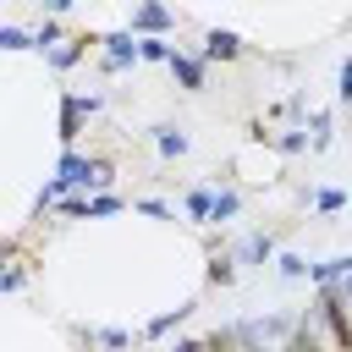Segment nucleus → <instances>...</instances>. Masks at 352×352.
<instances>
[{
	"label": "nucleus",
	"mask_w": 352,
	"mask_h": 352,
	"mask_svg": "<svg viewBox=\"0 0 352 352\" xmlns=\"http://www.w3.org/2000/svg\"><path fill=\"white\" fill-rule=\"evenodd\" d=\"M126 33L132 38H170L176 33V11H165V6H132Z\"/></svg>",
	"instance_id": "obj_3"
},
{
	"label": "nucleus",
	"mask_w": 352,
	"mask_h": 352,
	"mask_svg": "<svg viewBox=\"0 0 352 352\" xmlns=\"http://www.w3.org/2000/svg\"><path fill=\"white\" fill-rule=\"evenodd\" d=\"M231 253H236V264H275V258H280V248H275L270 231H248Z\"/></svg>",
	"instance_id": "obj_7"
},
{
	"label": "nucleus",
	"mask_w": 352,
	"mask_h": 352,
	"mask_svg": "<svg viewBox=\"0 0 352 352\" xmlns=\"http://www.w3.org/2000/svg\"><path fill=\"white\" fill-rule=\"evenodd\" d=\"M270 143H275L280 154H308V148H314V143H308V121H302V126H286V132H275Z\"/></svg>",
	"instance_id": "obj_18"
},
{
	"label": "nucleus",
	"mask_w": 352,
	"mask_h": 352,
	"mask_svg": "<svg viewBox=\"0 0 352 352\" xmlns=\"http://www.w3.org/2000/svg\"><path fill=\"white\" fill-rule=\"evenodd\" d=\"M341 297H346V308H352V280H341Z\"/></svg>",
	"instance_id": "obj_25"
},
{
	"label": "nucleus",
	"mask_w": 352,
	"mask_h": 352,
	"mask_svg": "<svg viewBox=\"0 0 352 352\" xmlns=\"http://www.w3.org/2000/svg\"><path fill=\"white\" fill-rule=\"evenodd\" d=\"M314 286H341V280H352V253H336V258H324V264H314V275H308Z\"/></svg>",
	"instance_id": "obj_14"
},
{
	"label": "nucleus",
	"mask_w": 352,
	"mask_h": 352,
	"mask_svg": "<svg viewBox=\"0 0 352 352\" xmlns=\"http://www.w3.org/2000/svg\"><path fill=\"white\" fill-rule=\"evenodd\" d=\"M99 50H104V72H110V77H121V72H132V66L143 60V44H138L126 28H116V33H99Z\"/></svg>",
	"instance_id": "obj_2"
},
{
	"label": "nucleus",
	"mask_w": 352,
	"mask_h": 352,
	"mask_svg": "<svg viewBox=\"0 0 352 352\" xmlns=\"http://www.w3.org/2000/svg\"><path fill=\"white\" fill-rule=\"evenodd\" d=\"M346 214H352V209H346Z\"/></svg>",
	"instance_id": "obj_26"
},
{
	"label": "nucleus",
	"mask_w": 352,
	"mask_h": 352,
	"mask_svg": "<svg viewBox=\"0 0 352 352\" xmlns=\"http://www.w3.org/2000/svg\"><path fill=\"white\" fill-rule=\"evenodd\" d=\"M22 286H28V270H22V264H6V275H0V292H6V297H16Z\"/></svg>",
	"instance_id": "obj_23"
},
{
	"label": "nucleus",
	"mask_w": 352,
	"mask_h": 352,
	"mask_svg": "<svg viewBox=\"0 0 352 352\" xmlns=\"http://www.w3.org/2000/svg\"><path fill=\"white\" fill-rule=\"evenodd\" d=\"M0 50H11V55L16 50H38V33H22L16 22H0Z\"/></svg>",
	"instance_id": "obj_19"
},
{
	"label": "nucleus",
	"mask_w": 352,
	"mask_h": 352,
	"mask_svg": "<svg viewBox=\"0 0 352 352\" xmlns=\"http://www.w3.org/2000/svg\"><path fill=\"white\" fill-rule=\"evenodd\" d=\"M236 214H242V192H236V187H220V192H214V214H209V226H231Z\"/></svg>",
	"instance_id": "obj_16"
},
{
	"label": "nucleus",
	"mask_w": 352,
	"mask_h": 352,
	"mask_svg": "<svg viewBox=\"0 0 352 352\" xmlns=\"http://www.w3.org/2000/svg\"><path fill=\"white\" fill-rule=\"evenodd\" d=\"M121 209H126L121 192H94L88 198V220H104V214H121Z\"/></svg>",
	"instance_id": "obj_21"
},
{
	"label": "nucleus",
	"mask_w": 352,
	"mask_h": 352,
	"mask_svg": "<svg viewBox=\"0 0 352 352\" xmlns=\"http://www.w3.org/2000/svg\"><path fill=\"white\" fill-rule=\"evenodd\" d=\"M55 182H66V192H104V187L116 182V165H110V160H94V154L66 148V154L55 160Z\"/></svg>",
	"instance_id": "obj_1"
},
{
	"label": "nucleus",
	"mask_w": 352,
	"mask_h": 352,
	"mask_svg": "<svg viewBox=\"0 0 352 352\" xmlns=\"http://www.w3.org/2000/svg\"><path fill=\"white\" fill-rule=\"evenodd\" d=\"M88 44H99V38H66V44H55V50H44V60H50L55 72H72V66L88 55Z\"/></svg>",
	"instance_id": "obj_11"
},
{
	"label": "nucleus",
	"mask_w": 352,
	"mask_h": 352,
	"mask_svg": "<svg viewBox=\"0 0 352 352\" xmlns=\"http://www.w3.org/2000/svg\"><path fill=\"white\" fill-rule=\"evenodd\" d=\"M308 204H314L319 214H346V209H352V192H341V187H314Z\"/></svg>",
	"instance_id": "obj_15"
},
{
	"label": "nucleus",
	"mask_w": 352,
	"mask_h": 352,
	"mask_svg": "<svg viewBox=\"0 0 352 352\" xmlns=\"http://www.w3.org/2000/svg\"><path fill=\"white\" fill-rule=\"evenodd\" d=\"M275 275H280V280H302V275H314V264H308L302 253H292V248H286V253L275 258Z\"/></svg>",
	"instance_id": "obj_20"
},
{
	"label": "nucleus",
	"mask_w": 352,
	"mask_h": 352,
	"mask_svg": "<svg viewBox=\"0 0 352 352\" xmlns=\"http://www.w3.org/2000/svg\"><path fill=\"white\" fill-rule=\"evenodd\" d=\"M132 209H138V214H148V220H176V209H170V204H160V198H132Z\"/></svg>",
	"instance_id": "obj_22"
},
{
	"label": "nucleus",
	"mask_w": 352,
	"mask_h": 352,
	"mask_svg": "<svg viewBox=\"0 0 352 352\" xmlns=\"http://www.w3.org/2000/svg\"><path fill=\"white\" fill-rule=\"evenodd\" d=\"M198 55L214 66V60H242V38L231 33V28H204V44H198Z\"/></svg>",
	"instance_id": "obj_6"
},
{
	"label": "nucleus",
	"mask_w": 352,
	"mask_h": 352,
	"mask_svg": "<svg viewBox=\"0 0 352 352\" xmlns=\"http://www.w3.org/2000/svg\"><path fill=\"white\" fill-rule=\"evenodd\" d=\"M308 126H314V132H308L314 154H324V148H330V138H336V132H330V126H336V116H330V110H314V116H308Z\"/></svg>",
	"instance_id": "obj_17"
},
{
	"label": "nucleus",
	"mask_w": 352,
	"mask_h": 352,
	"mask_svg": "<svg viewBox=\"0 0 352 352\" xmlns=\"http://www.w3.org/2000/svg\"><path fill=\"white\" fill-rule=\"evenodd\" d=\"M88 346H104V352H126L132 346V330H116V324H82L77 330Z\"/></svg>",
	"instance_id": "obj_10"
},
{
	"label": "nucleus",
	"mask_w": 352,
	"mask_h": 352,
	"mask_svg": "<svg viewBox=\"0 0 352 352\" xmlns=\"http://www.w3.org/2000/svg\"><path fill=\"white\" fill-rule=\"evenodd\" d=\"M204 280H209V286H231V280H236V253H231V248H209Z\"/></svg>",
	"instance_id": "obj_13"
},
{
	"label": "nucleus",
	"mask_w": 352,
	"mask_h": 352,
	"mask_svg": "<svg viewBox=\"0 0 352 352\" xmlns=\"http://www.w3.org/2000/svg\"><path fill=\"white\" fill-rule=\"evenodd\" d=\"M148 138H154V148H160V160H182V154L192 148V138H187L182 126H154Z\"/></svg>",
	"instance_id": "obj_12"
},
{
	"label": "nucleus",
	"mask_w": 352,
	"mask_h": 352,
	"mask_svg": "<svg viewBox=\"0 0 352 352\" xmlns=\"http://www.w3.org/2000/svg\"><path fill=\"white\" fill-rule=\"evenodd\" d=\"M82 121H88V94L66 88V94H60V154H66V148H77Z\"/></svg>",
	"instance_id": "obj_5"
},
{
	"label": "nucleus",
	"mask_w": 352,
	"mask_h": 352,
	"mask_svg": "<svg viewBox=\"0 0 352 352\" xmlns=\"http://www.w3.org/2000/svg\"><path fill=\"white\" fill-rule=\"evenodd\" d=\"M165 72H170L176 88H187V94H204V82H209V60H204L198 50H176Z\"/></svg>",
	"instance_id": "obj_4"
},
{
	"label": "nucleus",
	"mask_w": 352,
	"mask_h": 352,
	"mask_svg": "<svg viewBox=\"0 0 352 352\" xmlns=\"http://www.w3.org/2000/svg\"><path fill=\"white\" fill-rule=\"evenodd\" d=\"M336 99L341 104H352V55L341 60V72H336Z\"/></svg>",
	"instance_id": "obj_24"
},
{
	"label": "nucleus",
	"mask_w": 352,
	"mask_h": 352,
	"mask_svg": "<svg viewBox=\"0 0 352 352\" xmlns=\"http://www.w3.org/2000/svg\"><path fill=\"white\" fill-rule=\"evenodd\" d=\"M214 192H220L214 182H204V187H187V192H182V214H187L192 226H209V214H214Z\"/></svg>",
	"instance_id": "obj_9"
},
{
	"label": "nucleus",
	"mask_w": 352,
	"mask_h": 352,
	"mask_svg": "<svg viewBox=\"0 0 352 352\" xmlns=\"http://www.w3.org/2000/svg\"><path fill=\"white\" fill-rule=\"evenodd\" d=\"M198 314V297H187V302H176V308H165V314H154L148 324H143V341H160V336H170L176 324H187Z\"/></svg>",
	"instance_id": "obj_8"
}]
</instances>
